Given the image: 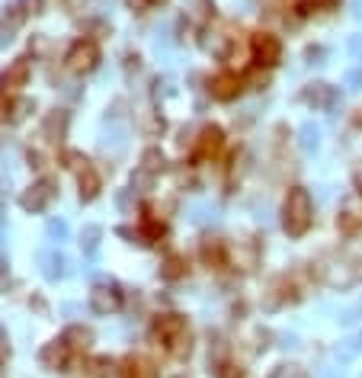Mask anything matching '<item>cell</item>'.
<instances>
[{
	"mask_svg": "<svg viewBox=\"0 0 362 378\" xmlns=\"http://www.w3.org/2000/svg\"><path fill=\"white\" fill-rule=\"evenodd\" d=\"M311 222H315L311 196L301 186H292L286 193V202H282V231H286L288 238H305Z\"/></svg>",
	"mask_w": 362,
	"mask_h": 378,
	"instance_id": "obj_1",
	"label": "cell"
},
{
	"mask_svg": "<svg viewBox=\"0 0 362 378\" xmlns=\"http://www.w3.org/2000/svg\"><path fill=\"white\" fill-rule=\"evenodd\" d=\"M321 279L330 288H350L362 279V263L353 257H334L321 263Z\"/></svg>",
	"mask_w": 362,
	"mask_h": 378,
	"instance_id": "obj_2",
	"label": "cell"
},
{
	"mask_svg": "<svg viewBox=\"0 0 362 378\" xmlns=\"http://www.w3.org/2000/svg\"><path fill=\"white\" fill-rule=\"evenodd\" d=\"M96 61H100V48H96L93 39H77L65 55V65L71 74H90L96 67Z\"/></svg>",
	"mask_w": 362,
	"mask_h": 378,
	"instance_id": "obj_3",
	"label": "cell"
},
{
	"mask_svg": "<svg viewBox=\"0 0 362 378\" xmlns=\"http://www.w3.org/2000/svg\"><path fill=\"white\" fill-rule=\"evenodd\" d=\"M55 196H58V183H55V180H52V176H39L36 183L19 196V205H23L26 212L39 215V212H45L48 205H52Z\"/></svg>",
	"mask_w": 362,
	"mask_h": 378,
	"instance_id": "obj_4",
	"label": "cell"
},
{
	"mask_svg": "<svg viewBox=\"0 0 362 378\" xmlns=\"http://www.w3.org/2000/svg\"><path fill=\"white\" fill-rule=\"evenodd\" d=\"M90 308L96 314H116L122 308V288L109 279H103L90 288Z\"/></svg>",
	"mask_w": 362,
	"mask_h": 378,
	"instance_id": "obj_5",
	"label": "cell"
},
{
	"mask_svg": "<svg viewBox=\"0 0 362 378\" xmlns=\"http://www.w3.org/2000/svg\"><path fill=\"white\" fill-rule=\"evenodd\" d=\"M151 330H154V337H158V340L164 343V350H167L170 343L177 340V337H183L189 327H186L183 314H158L154 324H151Z\"/></svg>",
	"mask_w": 362,
	"mask_h": 378,
	"instance_id": "obj_6",
	"label": "cell"
},
{
	"mask_svg": "<svg viewBox=\"0 0 362 378\" xmlns=\"http://www.w3.org/2000/svg\"><path fill=\"white\" fill-rule=\"evenodd\" d=\"M29 74H32V61H29V58H17V61H10V67L0 74V93H3V96L17 93L19 87H26V83H29Z\"/></svg>",
	"mask_w": 362,
	"mask_h": 378,
	"instance_id": "obj_7",
	"label": "cell"
},
{
	"mask_svg": "<svg viewBox=\"0 0 362 378\" xmlns=\"http://www.w3.org/2000/svg\"><path fill=\"white\" fill-rule=\"evenodd\" d=\"M71 356H74V350L67 346L65 340H52L42 346V353H39V362L45 366V369L52 372H67V366H71Z\"/></svg>",
	"mask_w": 362,
	"mask_h": 378,
	"instance_id": "obj_8",
	"label": "cell"
},
{
	"mask_svg": "<svg viewBox=\"0 0 362 378\" xmlns=\"http://www.w3.org/2000/svg\"><path fill=\"white\" fill-rule=\"evenodd\" d=\"M251 52H253V58L266 67L276 65L279 58H282V45H279V39L270 36V32H257V36L251 39Z\"/></svg>",
	"mask_w": 362,
	"mask_h": 378,
	"instance_id": "obj_9",
	"label": "cell"
},
{
	"mask_svg": "<svg viewBox=\"0 0 362 378\" xmlns=\"http://www.w3.org/2000/svg\"><path fill=\"white\" fill-rule=\"evenodd\" d=\"M209 93H212V100H222V103H231L237 93H241V77L231 74V71H224V74H215L209 81Z\"/></svg>",
	"mask_w": 362,
	"mask_h": 378,
	"instance_id": "obj_10",
	"label": "cell"
},
{
	"mask_svg": "<svg viewBox=\"0 0 362 378\" xmlns=\"http://www.w3.org/2000/svg\"><path fill=\"white\" fill-rule=\"evenodd\" d=\"M222 148H224V135L218 125H209V129L199 132V141H195V157L199 160H209V157H215Z\"/></svg>",
	"mask_w": 362,
	"mask_h": 378,
	"instance_id": "obj_11",
	"label": "cell"
},
{
	"mask_svg": "<svg viewBox=\"0 0 362 378\" xmlns=\"http://www.w3.org/2000/svg\"><path fill=\"white\" fill-rule=\"evenodd\" d=\"M67 122H71L67 109H52L45 116V122H42V138L61 145V141H65V135H67Z\"/></svg>",
	"mask_w": 362,
	"mask_h": 378,
	"instance_id": "obj_12",
	"label": "cell"
},
{
	"mask_svg": "<svg viewBox=\"0 0 362 378\" xmlns=\"http://www.w3.org/2000/svg\"><path fill=\"white\" fill-rule=\"evenodd\" d=\"M301 100H305L308 106H315V109H330L337 103V90L330 83H308L305 93H301Z\"/></svg>",
	"mask_w": 362,
	"mask_h": 378,
	"instance_id": "obj_13",
	"label": "cell"
},
{
	"mask_svg": "<svg viewBox=\"0 0 362 378\" xmlns=\"http://www.w3.org/2000/svg\"><path fill=\"white\" fill-rule=\"evenodd\" d=\"M228 257H231L234 269L251 273L257 266V260H260V250H257V244H237V247H228Z\"/></svg>",
	"mask_w": 362,
	"mask_h": 378,
	"instance_id": "obj_14",
	"label": "cell"
},
{
	"mask_svg": "<svg viewBox=\"0 0 362 378\" xmlns=\"http://www.w3.org/2000/svg\"><path fill=\"white\" fill-rule=\"evenodd\" d=\"M100 189H103V180H100V174H96L93 167H87V170L77 174V193H81V202H93V199L100 196Z\"/></svg>",
	"mask_w": 362,
	"mask_h": 378,
	"instance_id": "obj_15",
	"label": "cell"
},
{
	"mask_svg": "<svg viewBox=\"0 0 362 378\" xmlns=\"http://www.w3.org/2000/svg\"><path fill=\"white\" fill-rule=\"evenodd\" d=\"M337 228L343 231V234H353V231L362 228V205H359V199H350V202L340 209V215H337Z\"/></svg>",
	"mask_w": 362,
	"mask_h": 378,
	"instance_id": "obj_16",
	"label": "cell"
},
{
	"mask_svg": "<svg viewBox=\"0 0 362 378\" xmlns=\"http://www.w3.org/2000/svg\"><path fill=\"white\" fill-rule=\"evenodd\" d=\"M26 7H32V0H17V3H10V7L3 10V19H0V26L7 29V32H17V29L26 23V17H29Z\"/></svg>",
	"mask_w": 362,
	"mask_h": 378,
	"instance_id": "obj_17",
	"label": "cell"
},
{
	"mask_svg": "<svg viewBox=\"0 0 362 378\" xmlns=\"http://www.w3.org/2000/svg\"><path fill=\"white\" fill-rule=\"evenodd\" d=\"M61 340H65L74 353H84V350H90L93 330H90V327H84V324H71V327H67V330L61 333Z\"/></svg>",
	"mask_w": 362,
	"mask_h": 378,
	"instance_id": "obj_18",
	"label": "cell"
},
{
	"mask_svg": "<svg viewBox=\"0 0 362 378\" xmlns=\"http://www.w3.org/2000/svg\"><path fill=\"white\" fill-rule=\"evenodd\" d=\"M119 375L122 378H158V369H154V362L141 359V356H129V359L122 362Z\"/></svg>",
	"mask_w": 362,
	"mask_h": 378,
	"instance_id": "obj_19",
	"label": "cell"
},
{
	"mask_svg": "<svg viewBox=\"0 0 362 378\" xmlns=\"http://www.w3.org/2000/svg\"><path fill=\"white\" fill-rule=\"evenodd\" d=\"M141 215H145V218H141V234H145L148 240H160V238H164V218H158V212H154L151 205H145Z\"/></svg>",
	"mask_w": 362,
	"mask_h": 378,
	"instance_id": "obj_20",
	"label": "cell"
},
{
	"mask_svg": "<svg viewBox=\"0 0 362 378\" xmlns=\"http://www.w3.org/2000/svg\"><path fill=\"white\" fill-rule=\"evenodd\" d=\"M164 167H167V157H164V151H160V148H148L145 154H141L138 170H145V174L158 176L160 170H164Z\"/></svg>",
	"mask_w": 362,
	"mask_h": 378,
	"instance_id": "obj_21",
	"label": "cell"
},
{
	"mask_svg": "<svg viewBox=\"0 0 362 378\" xmlns=\"http://www.w3.org/2000/svg\"><path fill=\"white\" fill-rule=\"evenodd\" d=\"M186 269H189V266H186V260L180 257V253H170V257L160 263V276L170 279V282H177V279L186 276Z\"/></svg>",
	"mask_w": 362,
	"mask_h": 378,
	"instance_id": "obj_22",
	"label": "cell"
},
{
	"mask_svg": "<svg viewBox=\"0 0 362 378\" xmlns=\"http://www.w3.org/2000/svg\"><path fill=\"white\" fill-rule=\"evenodd\" d=\"M84 372L93 378H109L112 372H116V362H112L109 356H93V359L84 362Z\"/></svg>",
	"mask_w": 362,
	"mask_h": 378,
	"instance_id": "obj_23",
	"label": "cell"
},
{
	"mask_svg": "<svg viewBox=\"0 0 362 378\" xmlns=\"http://www.w3.org/2000/svg\"><path fill=\"white\" fill-rule=\"evenodd\" d=\"M100 238H103L100 224H87V228L81 231V250H84V257H93V253L100 250Z\"/></svg>",
	"mask_w": 362,
	"mask_h": 378,
	"instance_id": "obj_24",
	"label": "cell"
},
{
	"mask_svg": "<svg viewBox=\"0 0 362 378\" xmlns=\"http://www.w3.org/2000/svg\"><path fill=\"white\" fill-rule=\"evenodd\" d=\"M224 253H228V250H224L218 240H205V244H202V260L209 263V266H222Z\"/></svg>",
	"mask_w": 362,
	"mask_h": 378,
	"instance_id": "obj_25",
	"label": "cell"
},
{
	"mask_svg": "<svg viewBox=\"0 0 362 378\" xmlns=\"http://www.w3.org/2000/svg\"><path fill=\"white\" fill-rule=\"evenodd\" d=\"M298 138H301V148H305V151H315L317 145H321V132H317V125L305 122V125L298 129Z\"/></svg>",
	"mask_w": 362,
	"mask_h": 378,
	"instance_id": "obj_26",
	"label": "cell"
},
{
	"mask_svg": "<svg viewBox=\"0 0 362 378\" xmlns=\"http://www.w3.org/2000/svg\"><path fill=\"white\" fill-rule=\"evenodd\" d=\"M65 266H67V260L61 257V253H55V257H45V276L48 279H61V276H65Z\"/></svg>",
	"mask_w": 362,
	"mask_h": 378,
	"instance_id": "obj_27",
	"label": "cell"
},
{
	"mask_svg": "<svg viewBox=\"0 0 362 378\" xmlns=\"http://www.w3.org/2000/svg\"><path fill=\"white\" fill-rule=\"evenodd\" d=\"M270 378H308V375L301 366H276V369L270 372Z\"/></svg>",
	"mask_w": 362,
	"mask_h": 378,
	"instance_id": "obj_28",
	"label": "cell"
},
{
	"mask_svg": "<svg viewBox=\"0 0 362 378\" xmlns=\"http://www.w3.org/2000/svg\"><path fill=\"white\" fill-rule=\"evenodd\" d=\"M215 375H218V378H247V375H244L241 366H234V362H218Z\"/></svg>",
	"mask_w": 362,
	"mask_h": 378,
	"instance_id": "obj_29",
	"label": "cell"
},
{
	"mask_svg": "<svg viewBox=\"0 0 362 378\" xmlns=\"http://www.w3.org/2000/svg\"><path fill=\"white\" fill-rule=\"evenodd\" d=\"M32 109V103L29 100H13V109H10V122H19L26 119V112Z\"/></svg>",
	"mask_w": 362,
	"mask_h": 378,
	"instance_id": "obj_30",
	"label": "cell"
},
{
	"mask_svg": "<svg viewBox=\"0 0 362 378\" xmlns=\"http://www.w3.org/2000/svg\"><path fill=\"white\" fill-rule=\"evenodd\" d=\"M346 52H350V58H353L356 65H362V36L350 39V42H346Z\"/></svg>",
	"mask_w": 362,
	"mask_h": 378,
	"instance_id": "obj_31",
	"label": "cell"
},
{
	"mask_svg": "<svg viewBox=\"0 0 362 378\" xmlns=\"http://www.w3.org/2000/svg\"><path fill=\"white\" fill-rule=\"evenodd\" d=\"M65 234H67L65 222H48V238L52 240H65Z\"/></svg>",
	"mask_w": 362,
	"mask_h": 378,
	"instance_id": "obj_32",
	"label": "cell"
},
{
	"mask_svg": "<svg viewBox=\"0 0 362 378\" xmlns=\"http://www.w3.org/2000/svg\"><path fill=\"white\" fill-rule=\"evenodd\" d=\"M10 109H13V100L0 93V122H10Z\"/></svg>",
	"mask_w": 362,
	"mask_h": 378,
	"instance_id": "obj_33",
	"label": "cell"
},
{
	"mask_svg": "<svg viewBox=\"0 0 362 378\" xmlns=\"http://www.w3.org/2000/svg\"><path fill=\"white\" fill-rule=\"evenodd\" d=\"M10 356V337H7V330L0 327V362Z\"/></svg>",
	"mask_w": 362,
	"mask_h": 378,
	"instance_id": "obj_34",
	"label": "cell"
},
{
	"mask_svg": "<svg viewBox=\"0 0 362 378\" xmlns=\"http://www.w3.org/2000/svg\"><path fill=\"white\" fill-rule=\"evenodd\" d=\"M29 167H36V170H42V167H45V157L39 154V151H29Z\"/></svg>",
	"mask_w": 362,
	"mask_h": 378,
	"instance_id": "obj_35",
	"label": "cell"
},
{
	"mask_svg": "<svg viewBox=\"0 0 362 378\" xmlns=\"http://www.w3.org/2000/svg\"><path fill=\"white\" fill-rule=\"evenodd\" d=\"M350 81V90H359V83H362V71H353V74L346 77Z\"/></svg>",
	"mask_w": 362,
	"mask_h": 378,
	"instance_id": "obj_36",
	"label": "cell"
},
{
	"mask_svg": "<svg viewBox=\"0 0 362 378\" xmlns=\"http://www.w3.org/2000/svg\"><path fill=\"white\" fill-rule=\"evenodd\" d=\"M350 343H353V346H350V353H362V333L356 337V340H350Z\"/></svg>",
	"mask_w": 362,
	"mask_h": 378,
	"instance_id": "obj_37",
	"label": "cell"
},
{
	"mask_svg": "<svg viewBox=\"0 0 362 378\" xmlns=\"http://www.w3.org/2000/svg\"><path fill=\"white\" fill-rule=\"evenodd\" d=\"M353 13L356 17H362V0H353Z\"/></svg>",
	"mask_w": 362,
	"mask_h": 378,
	"instance_id": "obj_38",
	"label": "cell"
},
{
	"mask_svg": "<svg viewBox=\"0 0 362 378\" xmlns=\"http://www.w3.org/2000/svg\"><path fill=\"white\" fill-rule=\"evenodd\" d=\"M151 7H164V3H167V0H148Z\"/></svg>",
	"mask_w": 362,
	"mask_h": 378,
	"instance_id": "obj_39",
	"label": "cell"
},
{
	"mask_svg": "<svg viewBox=\"0 0 362 378\" xmlns=\"http://www.w3.org/2000/svg\"><path fill=\"white\" fill-rule=\"evenodd\" d=\"M324 378H340V375H337V372H324Z\"/></svg>",
	"mask_w": 362,
	"mask_h": 378,
	"instance_id": "obj_40",
	"label": "cell"
},
{
	"mask_svg": "<svg viewBox=\"0 0 362 378\" xmlns=\"http://www.w3.org/2000/svg\"><path fill=\"white\" fill-rule=\"evenodd\" d=\"M0 378H7V369H3V362H0Z\"/></svg>",
	"mask_w": 362,
	"mask_h": 378,
	"instance_id": "obj_41",
	"label": "cell"
},
{
	"mask_svg": "<svg viewBox=\"0 0 362 378\" xmlns=\"http://www.w3.org/2000/svg\"><path fill=\"white\" fill-rule=\"evenodd\" d=\"M0 218H3V196H0Z\"/></svg>",
	"mask_w": 362,
	"mask_h": 378,
	"instance_id": "obj_42",
	"label": "cell"
}]
</instances>
